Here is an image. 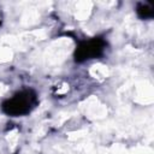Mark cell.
Returning a JSON list of instances; mask_svg holds the SVG:
<instances>
[{
  "label": "cell",
  "mask_w": 154,
  "mask_h": 154,
  "mask_svg": "<svg viewBox=\"0 0 154 154\" xmlns=\"http://www.w3.org/2000/svg\"><path fill=\"white\" fill-rule=\"evenodd\" d=\"M136 13L142 19H150L154 16V10L149 4H138L136 7Z\"/></svg>",
  "instance_id": "3"
},
{
  "label": "cell",
  "mask_w": 154,
  "mask_h": 154,
  "mask_svg": "<svg viewBox=\"0 0 154 154\" xmlns=\"http://www.w3.org/2000/svg\"><path fill=\"white\" fill-rule=\"evenodd\" d=\"M106 47V42L101 37H93L90 40L81 42L75 51V59L78 63L99 58Z\"/></svg>",
  "instance_id": "2"
},
{
  "label": "cell",
  "mask_w": 154,
  "mask_h": 154,
  "mask_svg": "<svg viewBox=\"0 0 154 154\" xmlns=\"http://www.w3.org/2000/svg\"><path fill=\"white\" fill-rule=\"evenodd\" d=\"M37 103V96L35 91L30 89L20 90L5 100L1 105L4 113L11 117H22L30 113Z\"/></svg>",
  "instance_id": "1"
}]
</instances>
